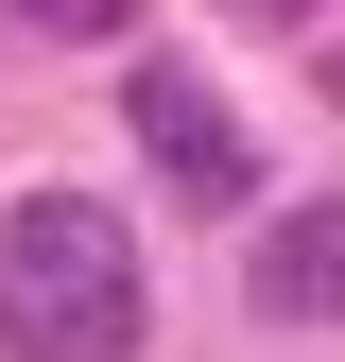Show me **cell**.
I'll return each instance as SVG.
<instances>
[{"label": "cell", "instance_id": "obj_1", "mask_svg": "<svg viewBox=\"0 0 345 362\" xmlns=\"http://www.w3.org/2000/svg\"><path fill=\"white\" fill-rule=\"evenodd\" d=\"M0 362H139V224L104 190L0 207Z\"/></svg>", "mask_w": 345, "mask_h": 362}, {"label": "cell", "instance_id": "obj_2", "mask_svg": "<svg viewBox=\"0 0 345 362\" xmlns=\"http://www.w3.org/2000/svg\"><path fill=\"white\" fill-rule=\"evenodd\" d=\"M121 121H139V156H156V190L172 207H259V139H242V104H225V86H207V69H139V86H121Z\"/></svg>", "mask_w": 345, "mask_h": 362}, {"label": "cell", "instance_id": "obj_3", "mask_svg": "<svg viewBox=\"0 0 345 362\" xmlns=\"http://www.w3.org/2000/svg\"><path fill=\"white\" fill-rule=\"evenodd\" d=\"M242 293H259V328H345V190H311V207L259 224Z\"/></svg>", "mask_w": 345, "mask_h": 362}, {"label": "cell", "instance_id": "obj_4", "mask_svg": "<svg viewBox=\"0 0 345 362\" xmlns=\"http://www.w3.org/2000/svg\"><path fill=\"white\" fill-rule=\"evenodd\" d=\"M18 18H35V35H121L139 0H18Z\"/></svg>", "mask_w": 345, "mask_h": 362}, {"label": "cell", "instance_id": "obj_5", "mask_svg": "<svg viewBox=\"0 0 345 362\" xmlns=\"http://www.w3.org/2000/svg\"><path fill=\"white\" fill-rule=\"evenodd\" d=\"M242 18H311V0H242Z\"/></svg>", "mask_w": 345, "mask_h": 362}, {"label": "cell", "instance_id": "obj_6", "mask_svg": "<svg viewBox=\"0 0 345 362\" xmlns=\"http://www.w3.org/2000/svg\"><path fill=\"white\" fill-rule=\"evenodd\" d=\"M328 104H345V52H328Z\"/></svg>", "mask_w": 345, "mask_h": 362}]
</instances>
